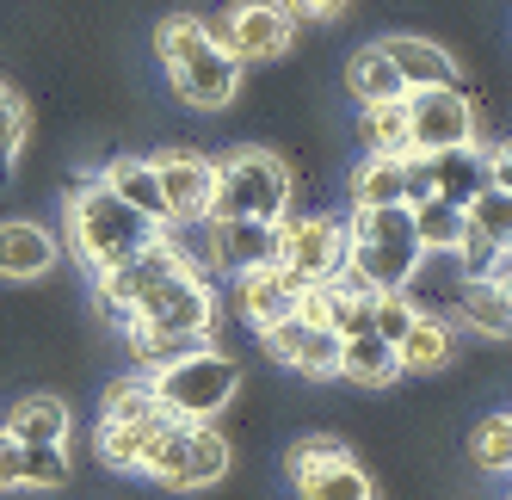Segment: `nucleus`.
<instances>
[{
    "mask_svg": "<svg viewBox=\"0 0 512 500\" xmlns=\"http://www.w3.org/2000/svg\"><path fill=\"white\" fill-rule=\"evenodd\" d=\"M297 291H303V284L290 278L284 266H253V272H235L229 278V309H235L241 328L266 334L272 321H284L290 309H297Z\"/></svg>",
    "mask_w": 512,
    "mask_h": 500,
    "instance_id": "nucleus-14",
    "label": "nucleus"
},
{
    "mask_svg": "<svg viewBox=\"0 0 512 500\" xmlns=\"http://www.w3.org/2000/svg\"><path fill=\"white\" fill-rule=\"evenodd\" d=\"M290 494L297 500H377V482L364 476L352 457H340V463H321V470L290 476Z\"/></svg>",
    "mask_w": 512,
    "mask_h": 500,
    "instance_id": "nucleus-25",
    "label": "nucleus"
},
{
    "mask_svg": "<svg viewBox=\"0 0 512 500\" xmlns=\"http://www.w3.org/2000/svg\"><path fill=\"white\" fill-rule=\"evenodd\" d=\"M457 359V321L451 315H414V328L395 340V365L401 377H438Z\"/></svg>",
    "mask_w": 512,
    "mask_h": 500,
    "instance_id": "nucleus-18",
    "label": "nucleus"
},
{
    "mask_svg": "<svg viewBox=\"0 0 512 500\" xmlns=\"http://www.w3.org/2000/svg\"><path fill=\"white\" fill-rule=\"evenodd\" d=\"M383 56L395 62V81L401 93H420V87H457V56L438 44V38H420V31H389L377 38Z\"/></svg>",
    "mask_w": 512,
    "mask_h": 500,
    "instance_id": "nucleus-15",
    "label": "nucleus"
},
{
    "mask_svg": "<svg viewBox=\"0 0 512 500\" xmlns=\"http://www.w3.org/2000/svg\"><path fill=\"white\" fill-rule=\"evenodd\" d=\"M161 414V402H155V389H149V377H112L105 383V408H99V420H124V426H136V420H155Z\"/></svg>",
    "mask_w": 512,
    "mask_h": 500,
    "instance_id": "nucleus-34",
    "label": "nucleus"
},
{
    "mask_svg": "<svg viewBox=\"0 0 512 500\" xmlns=\"http://www.w3.org/2000/svg\"><path fill=\"white\" fill-rule=\"evenodd\" d=\"M204 44H210V19H198V13H167V19L155 25V56H161V75H173L179 62H192Z\"/></svg>",
    "mask_w": 512,
    "mask_h": 500,
    "instance_id": "nucleus-31",
    "label": "nucleus"
},
{
    "mask_svg": "<svg viewBox=\"0 0 512 500\" xmlns=\"http://www.w3.org/2000/svg\"><path fill=\"white\" fill-rule=\"evenodd\" d=\"M346 198L352 210L401 204V155H358V167L346 173Z\"/></svg>",
    "mask_w": 512,
    "mask_h": 500,
    "instance_id": "nucleus-26",
    "label": "nucleus"
},
{
    "mask_svg": "<svg viewBox=\"0 0 512 500\" xmlns=\"http://www.w3.org/2000/svg\"><path fill=\"white\" fill-rule=\"evenodd\" d=\"M401 112H408V149L414 155H438V149H469L475 130H482V112H475L469 87H420L401 93Z\"/></svg>",
    "mask_w": 512,
    "mask_h": 500,
    "instance_id": "nucleus-7",
    "label": "nucleus"
},
{
    "mask_svg": "<svg viewBox=\"0 0 512 500\" xmlns=\"http://www.w3.org/2000/svg\"><path fill=\"white\" fill-rule=\"evenodd\" d=\"M334 377H346V383H358V389H389V383L401 377L395 346L377 340V334H346V340H340V371H334Z\"/></svg>",
    "mask_w": 512,
    "mask_h": 500,
    "instance_id": "nucleus-23",
    "label": "nucleus"
},
{
    "mask_svg": "<svg viewBox=\"0 0 512 500\" xmlns=\"http://www.w3.org/2000/svg\"><path fill=\"white\" fill-rule=\"evenodd\" d=\"M414 210V241H420V254H457L463 247V210L445 204V198H426V204H408Z\"/></svg>",
    "mask_w": 512,
    "mask_h": 500,
    "instance_id": "nucleus-29",
    "label": "nucleus"
},
{
    "mask_svg": "<svg viewBox=\"0 0 512 500\" xmlns=\"http://www.w3.org/2000/svg\"><path fill=\"white\" fill-rule=\"evenodd\" d=\"M19 457H25V445L0 433V494H19Z\"/></svg>",
    "mask_w": 512,
    "mask_h": 500,
    "instance_id": "nucleus-41",
    "label": "nucleus"
},
{
    "mask_svg": "<svg viewBox=\"0 0 512 500\" xmlns=\"http://www.w3.org/2000/svg\"><path fill=\"white\" fill-rule=\"evenodd\" d=\"M241 75H247V68H241L229 50L204 44L192 62H179L167 81H173L179 105H192V112H229V105L241 99Z\"/></svg>",
    "mask_w": 512,
    "mask_h": 500,
    "instance_id": "nucleus-13",
    "label": "nucleus"
},
{
    "mask_svg": "<svg viewBox=\"0 0 512 500\" xmlns=\"http://www.w3.org/2000/svg\"><path fill=\"white\" fill-rule=\"evenodd\" d=\"M136 321H142V328H161V334L210 340V328H216V284L204 278V266L173 272V278H161L155 291L136 303Z\"/></svg>",
    "mask_w": 512,
    "mask_h": 500,
    "instance_id": "nucleus-8",
    "label": "nucleus"
},
{
    "mask_svg": "<svg viewBox=\"0 0 512 500\" xmlns=\"http://www.w3.org/2000/svg\"><path fill=\"white\" fill-rule=\"evenodd\" d=\"M99 186L112 192V198H124L136 217H149L155 229H167V204H161V186H155V167H149V155H112L99 167Z\"/></svg>",
    "mask_w": 512,
    "mask_h": 500,
    "instance_id": "nucleus-21",
    "label": "nucleus"
},
{
    "mask_svg": "<svg viewBox=\"0 0 512 500\" xmlns=\"http://www.w3.org/2000/svg\"><path fill=\"white\" fill-rule=\"evenodd\" d=\"M155 167V186H161V204H167V229H198L210 217V192H216V161L198 155V149H155L149 155Z\"/></svg>",
    "mask_w": 512,
    "mask_h": 500,
    "instance_id": "nucleus-9",
    "label": "nucleus"
},
{
    "mask_svg": "<svg viewBox=\"0 0 512 500\" xmlns=\"http://www.w3.org/2000/svg\"><path fill=\"white\" fill-rule=\"evenodd\" d=\"M346 241H383V247H420L414 241V210L408 204H371L352 210V223H340Z\"/></svg>",
    "mask_w": 512,
    "mask_h": 500,
    "instance_id": "nucleus-27",
    "label": "nucleus"
},
{
    "mask_svg": "<svg viewBox=\"0 0 512 500\" xmlns=\"http://www.w3.org/2000/svg\"><path fill=\"white\" fill-rule=\"evenodd\" d=\"M62 217H68V247L81 254L87 272H112V266H124V260L136 254V247H149V241L161 235L149 217H136L124 198L105 192L99 173H75Z\"/></svg>",
    "mask_w": 512,
    "mask_h": 500,
    "instance_id": "nucleus-1",
    "label": "nucleus"
},
{
    "mask_svg": "<svg viewBox=\"0 0 512 500\" xmlns=\"http://www.w3.org/2000/svg\"><path fill=\"white\" fill-rule=\"evenodd\" d=\"M0 433L19 439V445H68L75 408H68L56 389H25V396L7 402V426H0Z\"/></svg>",
    "mask_w": 512,
    "mask_h": 500,
    "instance_id": "nucleus-17",
    "label": "nucleus"
},
{
    "mask_svg": "<svg viewBox=\"0 0 512 500\" xmlns=\"http://www.w3.org/2000/svg\"><path fill=\"white\" fill-rule=\"evenodd\" d=\"M346 99L352 105H389V99H401V81H395V62L383 56V44H358L352 56H346Z\"/></svg>",
    "mask_w": 512,
    "mask_h": 500,
    "instance_id": "nucleus-22",
    "label": "nucleus"
},
{
    "mask_svg": "<svg viewBox=\"0 0 512 500\" xmlns=\"http://www.w3.org/2000/svg\"><path fill=\"white\" fill-rule=\"evenodd\" d=\"M25 136H31V105L0 87V155H19Z\"/></svg>",
    "mask_w": 512,
    "mask_h": 500,
    "instance_id": "nucleus-38",
    "label": "nucleus"
},
{
    "mask_svg": "<svg viewBox=\"0 0 512 500\" xmlns=\"http://www.w3.org/2000/svg\"><path fill=\"white\" fill-rule=\"evenodd\" d=\"M358 149L364 155H408V112H401V99L358 105Z\"/></svg>",
    "mask_w": 512,
    "mask_h": 500,
    "instance_id": "nucleus-28",
    "label": "nucleus"
},
{
    "mask_svg": "<svg viewBox=\"0 0 512 500\" xmlns=\"http://www.w3.org/2000/svg\"><path fill=\"white\" fill-rule=\"evenodd\" d=\"M482 186H488V167H482V149H475V142L469 149H438L432 155V198H445V204L463 210Z\"/></svg>",
    "mask_w": 512,
    "mask_h": 500,
    "instance_id": "nucleus-24",
    "label": "nucleus"
},
{
    "mask_svg": "<svg viewBox=\"0 0 512 500\" xmlns=\"http://www.w3.org/2000/svg\"><path fill=\"white\" fill-rule=\"evenodd\" d=\"M167 426H173L167 414L136 420V426H124V420H99L93 451H99L105 470H118V476H142V463H149V451H155V439L167 433Z\"/></svg>",
    "mask_w": 512,
    "mask_h": 500,
    "instance_id": "nucleus-20",
    "label": "nucleus"
},
{
    "mask_svg": "<svg viewBox=\"0 0 512 500\" xmlns=\"http://www.w3.org/2000/svg\"><path fill=\"white\" fill-rule=\"evenodd\" d=\"M260 346H266L272 365H284L290 377H309V383H327L340 371V334L309 328V321H297V315L272 321V328L260 334Z\"/></svg>",
    "mask_w": 512,
    "mask_h": 500,
    "instance_id": "nucleus-12",
    "label": "nucleus"
},
{
    "mask_svg": "<svg viewBox=\"0 0 512 500\" xmlns=\"http://www.w3.org/2000/svg\"><path fill=\"white\" fill-rule=\"evenodd\" d=\"M414 315H420V309L408 303V291H377V297H371V334L395 346L401 334L414 328Z\"/></svg>",
    "mask_w": 512,
    "mask_h": 500,
    "instance_id": "nucleus-37",
    "label": "nucleus"
},
{
    "mask_svg": "<svg viewBox=\"0 0 512 500\" xmlns=\"http://www.w3.org/2000/svg\"><path fill=\"white\" fill-rule=\"evenodd\" d=\"M432 198V155H401V204H426Z\"/></svg>",
    "mask_w": 512,
    "mask_h": 500,
    "instance_id": "nucleus-39",
    "label": "nucleus"
},
{
    "mask_svg": "<svg viewBox=\"0 0 512 500\" xmlns=\"http://www.w3.org/2000/svg\"><path fill=\"white\" fill-rule=\"evenodd\" d=\"M340 457H352V451H346V439H334V433H303L297 445L284 451V476L321 470V463H340Z\"/></svg>",
    "mask_w": 512,
    "mask_h": 500,
    "instance_id": "nucleus-36",
    "label": "nucleus"
},
{
    "mask_svg": "<svg viewBox=\"0 0 512 500\" xmlns=\"http://www.w3.org/2000/svg\"><path fill=\"white\" fill-rule=\"evenodd\" d=\"M451 321L482 340H506L512 334V284H488V278H463L451 297Z\"/></svg>",
    "mask_w": 512,
    "mask_h": 500,
    "instance_id": "nucleus-19",
    "label": "nucleus"
},
{
    "mask_svg": "<svg viewBox=\"0 0 512 500\" xmlns=\"http://www.w3.org/2000/svg\"><path fill=\"white\" fill-rule=\"evenodd\" d=\"M210 44L229 50L241 68L253 62H284L297 44V19H290L284 0H235V7L210 25Z\"/></svg>",
    "mask_w": 512,
    "mask_h": 500,
    "instance_id": "nucleus-6",
    "label": "nucleus"
},
{
    "mask_svg": "<svg viewBox=\"0 0 512 500\" xmlns=\"http://www.w3.org/2000/svg\"><path fill=\"white\" fill-rule=\"evenodd\" d=\"M371 297L377 291H346V284H334V303H327V334H371Z\"/></svg>",
    "mask_w": 512,
    "mask_h": 500,
    "instance_id": "nucleus-35",
    "label": "nucleus"
},
{
    "mask_svg": "<svg viewBox=\"0 0 512 500\" xmlns=\"http://www.w3.org/2000/svg\"><path fill=\"white\" fill-rule=\"evenodd\" d=\"M68 482H75L68 445H25V457H19V488L25 494H56Z\"/></svg>",
    "mask_w": 512,
    "mask_h": 500,
    "instance_id": "nucleus-33",
    "label": "nucleus"
},
{
    "mask_svg": "<svg viewBox=\"0 0 512 500\" xmlns=\"http://www.w3.org/2000/svg\"><path fill=\"white\" fill-rule=\"evenodd\" d=\"M284 7H290V19L334 25V19H346V7H352V0H284Z\"/></svg>",
    "mask_w": 512,
    "mask_h": 500,
    "instance_id": "nucleus-40",
    "label": "nucleus"
},
{
    "mask_svg": "<svg viewBox=\"0 0 512 500\" xmlns=\"http://www.w3.org/2000/svg\"><path fill=\"white\" fill-rule=\"evenodd\" d=\"M229 463H235V451L223 439V426H186V420H173L167 433L155 439L142 476H149L155 488H167V494H204V488H223Z\"/></svg>",
    "mask_w": 512,
    "mask_h": 500,
    "instance_id": "nucleus-4",
    "label": "nucleus"
},
{
    "mask_svg": "<svg viewBox=\"0 0 512 500\" xmlns=\"http://www.w3.org/2000/svg\"><path fill=\"white\" fill-rule=\"evenodd\" d=\"M198 254L210 272H253V266H278V223H253V217H204L198 223Z\"/></svg>",
    "mask_w": 512,
    "mask_h": 500,
    "instance_id": "nucleus-11",
    "label": "nucleus"
},
{
    "mask_svg": "<svg viewBox=\"0 0 512 500\" xmlns=\"http://www.w3.org/2000/svg\"><path fill=\"white\" fill-rule=\"evenodd\" d=\"M346 254V229L340 217H284L278 223V266L297 278V284H334Z\"/></svg>",
    "mask_w": 512,
    "mask_h": 500,
    "instance_id": "nucleus-10",
    "label": "nucleus"
},
{
    "mask_svg": "<svg viewBox=\"0 0 512 500\" xmlns=\"http://www.w3.org/2000/svg\"><path fill=\"white\" fill-rule=\"evenodd\" d=\"M56 260H62V241L44 223H25V217L0 223V278L7 284H38L56 272Z\"/></svg>",
    "mask_w": 512,
    "mask_h": 500,
    "instance_id": "nucleus-16",
    "label": "nucleus"
},
{
    "mask_svg": "<svg viewBox=\"0 0 512 500\" xmlns=\"http://www.w3.org/2000/svg\"><path fill=\"white\" fill-rule=\"evenodd\" d=\"M469 463L475 470H488V476H506L512 470V414L494 408L475 420V433H469Z\"/></svg>",
    "mask_w": 512,
    "mask_h": 500,
    "instance_id": "nucleus-32",
    "label": "nucleus"
},
{
    "mask_svg": "<svg viewBox=\"0 0 512 500\" xmlns=\"http://www.w3.org/2000/svg\"><path fill=\"white\" fill-rule=\"evenodd\" d=\"M149 389L167 420H186V426H216L235 396H241V359L223 346H198L186 359H173L161 371H149Z\"/></svg>",
    "mask_w": 512,
    "mask_h": 500,
    "instance_id": "nucleus-2",
    "label": "nucleus"
},
{
    "mask_svg": "<svg viewBox=\"0 0 512 500\" xmlns=\"http://www.w3.org/2000/svg\"><path fill=\"white\" fill-rule=\"evenodd\" d=\"M290 198H297V173L284 167V155L241 142L216 161V192H210V217H253V223H284Z\"/></svg>",
    "mask_w": 512,
    "mask_h": 500,
    "instance_id": "nucleus-3",
    "label": "nucleus"
},
{
    "mask_svg": "<svg viewBox=\"0 0 512 500\" xmlns=\"http://www.w3.org/2000/svg\"><path fill=\"white\" fill-rule=\"evenodd\" d=\"M463 229L488 247H512V192L506 186H482L463 204Z\"/></svg>",
    "mask_w": 512,
    "mask_h": 500,
    "instance_id": "nucleus-30",
    "label": "nucleus"
},
{
    "mask_svg": "<svg viewBox=\"0 0 512 500\" xmlns=\"http://www.w3.org/2000/svg\"><path fill=\"white\" fill-rule=\"evenodd\" d=\"M186 266H198V260H192V254H186V247H179L167 229H161L149 247H136L124 266L93 272V309H99V321H105L112 334H130V328H136V303L149 297L161 278L186 272Z\"/></svg>",
    "mask_w": 512,
    "mask_h": 500,
    "instance_id": "nucleus-5",
    "label": "nucleus"
}]
</instances>
